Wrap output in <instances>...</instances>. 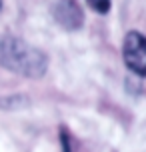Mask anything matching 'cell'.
Returning a JSON list of instances; mask_svg holds the SVG:
<instances>
[{
    "instance_id": "obj_5",
    "label": "cell",
    "mask_w": 146,
    "mask_h": 152,
    "mask_svg": "<svg viewBox=\"0 0 146 152\" xmlns=\"http://www.w3.org/2000/svg\"><path fill=\"white\" fill-rule=\"evenodd\" d=\"M60 142H62V152H72L70 146V134L66 128H60Z\"/></svg>"
},
{
    "instance_id": "obj_4",
    "label": "cell",
    "mask_w": 146,
    "mask_h": 152,
    "mask_svg": "<svg viewBox=\"0 0 146 152\" xmlns=\"http://www.w3.org/2000/svg\"><path fill=\"white\" fill-rule=\"evenodd\" d=\"M92 10H96L98 14H106L110 10V0H86Z\"/></svg>"
},
{
    "instance_id": "obj_1",
    "label": "cell",
    "mask_w": 146,
    "mask_h": 152,
    "mask_svg": "<svg viewBox=\"0 0 146 152\" xmlns=\"http://www.w3.org/2000/svg\"><path fill=\"white\" fill-rule=\"evenodd\" d=\"M0 66L26 78H42L48 68V56L36 46L16 36H0Z\"/></svg>"
},
{
    "instance_id": "obj_2",
    "label": "cell",
    "mask_w": 146,
    "mask_h": 152,
    "mask_svg": "<svg viewBox=\"0 0 146 152\" xmlns=\"http://www.w3.org/2000/svg\"><path fill=\"white\" fill-rule=\"evenodd\" d=\"M122 56L126 66L136 76H146V36L138 30H130L124 38Z\"/></svg>"
},
{
    "instance_id": "obj_3",
    "label": "cell",
    "mask_w": 146,
    "mask_h": 152,
    "mask_svg": "<svg viewBox=\"0 0 146 152\" xmlns=\"http://www.w3.org/2000/svg\"><path fill=\"white\" fill-rule=\"evenodd\" d=\"M52 16L64 30H70V32L80 30L82 24H84L82 8L76 0H58L52 6Z\"/></svg>"
},
{
    "instance_id": "obj_6",
    "label": "cell",
    "mask_w": 146,
    "mask_h": 152,
    "mask_svg": "<svg viewBox=\"0 0 146 152\" xmlns=\"http://www.w3.org/2000/svg\"><path fill=\"white\" fill-rule=\"evenodd\" d=\"M0 8H2V0H0Z\"/></svg>"
}]
</instances>
